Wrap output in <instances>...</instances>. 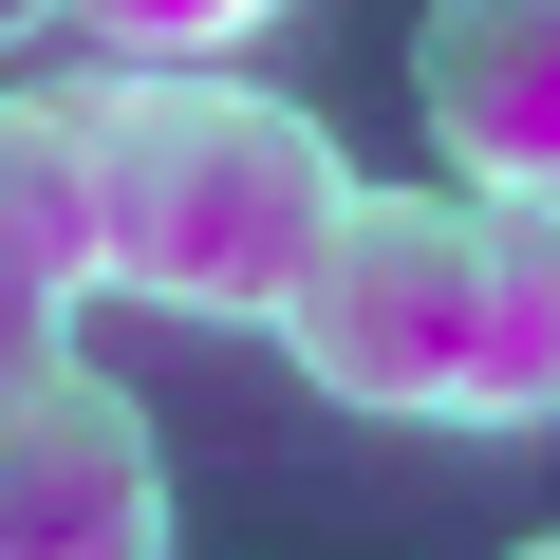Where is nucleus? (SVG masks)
Segmentation results:
<instances>
[{
    "instance_id": "obj_1",
    "label": "nucleus",
    "mask_w": 560,
    "mask_h": 560,
    "mask_svg": "<svg viewBox=\"0 0 560 560\" xmlns=\"http://www.w3.org/2000/svg\"><path fill=\"white\" fill-rule=\"evenodd\" d=\"M94 150H113V300L150 318H224V337H280V300H300V261L337 243L355 168L300 94L261 75H94Z\"/></svg>"
},
{
    "instance_id": "obj_2",
    "label": "nucleus",
    "mask_w": 560,
    "mask_h": 560,
    "mask_svg": "<svg viewBox=\"0 0 560 560\" xmlns=\"http://www.w3.org/2000/svg\"><path fill=\"white\" fill-rule=\"evenodd\" d=\"M467 300H486V206L355 187V206H337V243L300 261V300H280V355H300L337 411L430 430V411L467 393Z\"/></svg>"
},
{
    "instance_id": "obj_3",
    "label": "nucleus",
    "mask_w": 560,
    "mask_h": 560,
    "mask_svg": "<svg viewBox=\"0 0 560 560\" xmlns=\"http://www.w3.org/2000/svg\"><path fill=\"white\" fill-rule=\"evenodd\" d=\"M168 541V467H150V411L113 374L20 355L0 374V560H150Z\"/></svg>"
},
{
    "instance_id": "obj_4",
    "label": "nucleus",
    "mask_w": 560,
    "mask_h": 560,
    "mask_svg": "<svg viewBox=\"0 0 560 560\" xmlns=\"http://www.w3.org/2000/svg\"><path fill=\"white\" fill-rule=\"evenodd\" d=\"M411 94L467 187H560V0H430Z\"/></svg>"
},
{
    "instance_id": "obj_5",
    "label": "nucleus",
    "mask_w": 560,
    "mask_h": 560,
    "mask_svg": "<svg viewBox=\"0 0 560 560\" xmlns=\"http://www.w3.org/2000/svg\"><path fill=\"white\" fill-rule=\"evenodd\" d=\"M467 206H486V300L448 430H560V187H467Z\"/></svg>"
},
{
    "instance_id": "obj_6",
    "label": "nucleus",
    "mask_w": 560,
    "mask_h": 560,
    "mask_svg": "<svg viewBox=\"0 0 560 560\" xmlns=\"http://www.w3.org/2000/svg\"><path fill=\"white\" fill-rule=\"evenodd\" d=\"M0 224H20L75 300H113V150H94V94H0Z\"/></svg>"
},
{
    "instance_id": "obj_7",
    "label": "nucleus",
    "mask_w": 560,
    "mask_h": 560,
    "mask_svg": "<svg viewBox=\"0 0 560 560\" xmlns=\"http://www.w3.org/2000/svg\"><path fill=\"white\" fill-rule=\"evenodd\" d=\"M57 20L131 75H206V57H261L280 38V0H57Z\"/></svg>"
},
{
    "instance_id": "obj_8",
    "label": "nucleus",
    "mask_w": 560,
    "mask_h": 560,
    "mask_svg": "<svg viewBox=\"0 0 560 560\" xmlns=\"http://www.w3.org/2000/svg\"><path fill=\"white\" fill-rule=\"evenodd\" d=\"M57 337H75V280H57L20 224H0V374H20V355H57Z\"/></svg>"
},
{
    "instance_id": "obj_9",
    "label": "nucleus",
    "mask_w": 560,
    "mask_h": 560,
    "mask_svg": "<svg viewBox=\"0 0 560 560\" xmlns=\"http://www.w3.org/2000/svg\"><path fill=\"white\" fill-rule=\"evenodd\" d=\"M20 20H57V0H0V38H20Z\"/></svg>"
}]
</instances>
